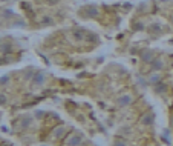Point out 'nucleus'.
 Listing matches in <instances>:
<instances>
[{
    "mask_svg": "<svg viewBox=\"0 0 173 146\" xmlns=\"http://www.w3.org/2000/svg\"><path fill=\"white\" fill-rule=\"evenodd\" d=\"M140 57H141V60H144L147 63H152V62H153V54H152V51H149V49L141 51V52H140Z\"/></svg>",
    "mask_w": 173,
    "mask_h": 146,
    "instance_id": "obj_1",
    "label": "nucleus"
},
{
    "mask_svg": "<svg viewBox=\"0 0 173 146\" xmlns=\"http://www.w3.org/2000/svg\"><path fill=\"white\" fill-rule=\"evenodd\" d=\"M22 8L23 9H31V5L29 3H22Z\"/></svg>",
    "mask_w": 173,
    "mask_h": 146,
    "instance_id": "obj_19",
    "label": "nucleus"
},
{
    "mask_svg": "<svg viewBox=\"0 0 173 146\" xmlns=\"http://www.w3.org/2000/svg\"><path fill=\"white\" fill-rule=\"evenodd\" d=\"M9 82V77L8 75H2V85H6Z\"/></svg>",
    "mask_w": 173,
    "mask_h": 146,
    "instance_id": "obj_17",
    "label": "nucleus"
},
{
    "mask_svg": "<svg viewBox=\"0 0 173 146\" xmlns=\"http://www.w3.org/2000/svg\"><path fill=\"white\" fill-rule=\"evenodd\" d=\"M164 89H166V85L158 83V86H156V91H158V92H161V91H164Z\"/></svg>",
    "mask_w": 173,
    "mask_h": 146,
    "instance_id": "obj_18",
    "label": "nucleus"
},
{
    "mask_svg": "<svg viewBox=\"0 0 173 146\" xmlns=\"http://www.w3.org/2000/svg\"><path fill=\"white\" fill-rule=\"evenodd\" d=\"M150 32H153V34H159V32H161V25H159V23H153V25L150 26Z\"/></svg>",
    "mask_w": 173,
    "mask_h": 146,
    "instance_id": "obj_9",
    "label": "nucleus"
},
{
    "mask_svg": "<svg viewBox=\"0 0 173 146\" xmlns=\"http://www.w3.org/2000/svg\"><path fill=\"white\" fill-rule=\"evenodd\" d=\"M64 132H66V129H64L63 126H58L57 129H54V132H52V135H54L55 139H60V137H61V135H63Z\"/></svg>",
    "mask_w": 173,
    "mask_h": 146,
    "instance_id": "obj_5",
    "label": "nucleus"
},
{
    "mask_svg": "<svg viewBox=\"0 0 173 146\" xmlns=\"http://www.w3.org/2000/svg\"><path fill=\"white\" fill-rule=\"evenodd\" d=\"M86 11H87V16H90V17H97L98 16V9L95 6H87Z\"/></svg>",
    "mask_w": 173,
    "mask_h": 146,
    "instance_id": "obj_6",
    "label": "nucleus"
},
{
    "mask_svg": "<svg viewBox=\"0 0 173 146\" xmlns=\"http://www.w3.org/2000/svg\"><path fill=\"white\" fill-rule=\"evenodd\" d=\"M161 68H162V62L161 60H153L152 62V69L153 71H159Z\"/></svg>",
    "mask_w": 173,
    "mask_h": 146,
    "instance_id": "obj_8",
    "label": "nucleus"
},
{
    "mask_svg": "<svg viewBox=\"0 0 173 146\" xmlns=\"http://www.w3.org/2000/svg\"><path fill=\"white\" fill-rule=\"evenodd\" d=\"M3 146H9V145H5V143H3Z\"/></svg>",
    "mask_w": 173,
    "mask_h": 146,
    "instance_id": "obj_20",
    "label": "nucleus"
},
{
    "mask_svg": "<svg viewBox=\"0 0 173 146\" xmlns=\"http://www.w3.org/2000/svg\"><path fill=\"white\" fill-rule=\"evenodd\" d=\"M141 121H143V125H152V121H153V117H152V114H145V116H143Z\"/></svg>",
    "mask_w": 173,
    "mask_h": 146,
    "instance_id": "obj_7",
    "label": "nucleus"
},
{
    "mask_svg": "<svg viewBox=\"0 0 173 146\" xmlns=\"http://www.w3.org/2000/svg\"><path fill=\"white\" fill-rule=\"evenodd\" d=\"M41 23H43V25H52V23H54V19H52V17H43V19H41Z\"/></svg>",
    "mask_w": 173,
    "mask_h": 146,
    "instance_id": "obj_12",
    "label": "nucleus"
},
{
    "mask_svg": "<svg viewBox=\"0 0 173 146\" xmlns=\"http://www.w3.org/2000/svg\"><path fill=\"white\" fill-rule=\"evenodd\" d=\"M133 29H135V31H141V29H144V25H143V22H136V23L133 25Z\"/></svg>",
    "mask_w": 173,
    "mask_h": 146,
    "instance_id": "obj_15",
    "label": "nucleus"
},
{
    "mask_svg": "<svg viewBox=\"0 0 173 146\" xmlns=\"http://www.w3.org/2000/svg\"><path fill=\"white\" fill-rule=\"evenodd\" d=\"M45 82V74L43 72H37L34 77H32V83L34 85H41Z\"/></svg>",
    "mask_w": 173,
    "mask_h": 146,
    "instance_id": "obj_3",
    "label": "nucleus"
},
{
    "mask_svg": "<svg viewBox=\"0 0 173 146\" xmlns=\"http://www.w3.org/2000/svg\"><path fill=\"white\" fill-rule=\"evenodd\" d=\"M114 146H127V145H126V142H123V140H115Z\"/></svg>",
    "mask_w": 173,
    "mask_h": 146,
    "instance_id": "obj_16",
    "label": "nucleus"
},
{
    "mask_svg": "<svg viewBox=\"0 0 173 146\" xmlns=\"http://www.w3.org/2000/svg\"><path fill=\"white\" fill-rule=\"evenodd\" d=\"M2 16H3L5 19H9V17H12V16H14V12H12L11 9H6V11H3V12H2Z\"/></svg>",
    "mask_w": 173,
    "mask_h": 146,
    "instance_id": "obj_13",
    "label": "nucleus"
},
{
    "mask_svg": "<svg viewBox=\"0 0 173 146\" xmlns=\"http://www.w3.org/2000/svg\"><path fill=\"white\" fill-rule=\"evenodd\" d=\"M3 2H5V0H3Z\"/></svg>",
    "mask_w": 173,
    "mask_h": 146,
    "instance_id": "obj_21",
    "label": "nucleus"
},
{
    "mask_svg": "<svg viewBox=\"0 0 173 146\" xmlns=\"http://www.w3.org/2000/svg\"><path fill=\"white\" fill-rule=\"evenodd\" d=\"M150 83H152V85H158V83H159V75H156V74L152 75V77H150Z\"/></svg>",
    "mask_w": 173,
    "mask_h": 146,
    "instance_id": "obj_14",
    "label": "nucleus"
},
{
    "mask_svg": "<svg viewBox=\"0 0 173 146\" xmlns=\"http://www.w3.org/2000/svg\"><path fill=\"white\" fill-rule=\"evenodd\" d=\"M130 102H132V97H130V95H123V97L118 98V103H119L121 106H126V105H129Z\"/></svg>",
    "mask_w": 173,
    "mask_h": 146,
    "instance_id": "obj_4",
    "label": "nucleus"
},
{
    "mask_svg": "<svg viewBox=\"0 0 173 146\" xmlns=\"http://www.w3.org/2000/svg\"><path fill=\"white\" fill-rule=\"evenodd\" d=\"M80 143H81V137H80L78 134L72 135V137L67 140V146H78Z\"/></svg>",
    "mask_w": 173,
    "mask_h": 146,
    "instance_id": "obj_2",
    "label": "nucleus"
},
{
    "mask_svg": "<svg viewBox=\"0 0 173 146\" xmlns=\"http://www.w3.org/2000/svg\"><path fill=\"white\" fill-rule=\"evenodd\" d=\"M83 34H84V31H83V29H77V31L74 32V37H75L77 40H83V39H84V35H83Z\"/></svg>",
    "mask_w": 173,
    "mask_h": 146,
    "instance_id": "obj_10",
    "label": "nucleus"
},
{
    "mask_svg": "<svg viewBox=\"0 0 173 146\" xmlns=\"http://www.w3.org/2000/svg\"><path fill=\"white\" fill-rule=\"evenodd\" d=\"M2 52H3V54L11 52V45H9V43H2Z\"/></svg>",
    "mask_w": 173,
    "mask_h": 146,
    "instance_id": "obj_11",
    "label": "nucleus"
}]
</instances>
